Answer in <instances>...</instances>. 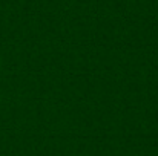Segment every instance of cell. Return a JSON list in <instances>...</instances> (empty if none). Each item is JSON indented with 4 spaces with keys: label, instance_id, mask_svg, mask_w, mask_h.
<instances>
[]
</instances>
